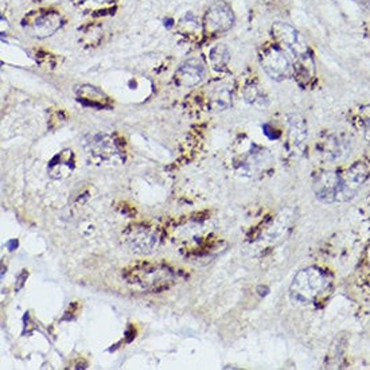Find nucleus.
<instances>
[{
    "label": "nucleus",
    "instance_id": "f257e3e1",
    "mask_svg": "<svg viewBox=\"0 0 370 370\" xmlns=\"http://www.w3.org/2000/svg\"><path fill=\"white\" fill-rule=\"evenodd\" d=\"M271 31L283 50L292 55L294 76L298 84L303 88L310 85L315 77V64L306 39L298 30L283 22L275 23Z\"/></svg>",
    "mask_w": 370,
    "mask_h": 370
},
{
    "label": "nucleus",
    "instance_id": "f03ea898",
    "mask_svg": "<svg viewBox=\"0 0 370 370\" xmlns=\"http://www.w3.org/2000/svg\"><path fill=\"white\" fill-rule=\"evenodd\" d=\"M330 280L327 275L315 266L304 268L299 271L290 287V295L299 303H313L329 288Z\"/></svg>",
    "mask_w": 370,
    "mask_h": 370
},
{
    "label": "nucleus",
    "instance_id": "7ed1b4c3",
    "mask_svg": "<svg viewBox=\"0 0 370 370\" xmlns=\"http://www.w3.org/2000/svg\"><path fill=\"white\" fill-rule=\"evenodd\" d=\"M259 59L265 73L275 81H284L294 76V64L278 43L263 46Z\"/></svg>",
    "mask_w": 370,
    "mask_h": 370
},
{
    "label": "nucleus",
    "instance_id": "20e7f679",
    "mask_svg": "<svg viewBox=\"0 0 370 370\" xmlns=\"http://www.w3.org/2000/svg\"><path fill=\"white\" fill-rule=\"evenodd\" d=\"M64 24L61 15L52 10H38L27 14L22 20V27L33 38L43 39L53 36Z\"/></svg>",
    "mask_w": 370,
    "mask_h": 370
},
{
    "label": "nucleus",
    "instance_id": "39448f33",
    "mask_svg": "<svg viewBox=\"0 0 370 370\" xmlns=\"http://www.w3.org/2000/svg\"><path fill=\"white\" fill-rule=\"evenodd\" d=\"M234 24L233 10L227 1H215L212 4L205 17H204V31L209 36H220L227 31Z\"/></svg>",
    "mask_w": 370,
    "mask_h": 370
},
{
    "label": "nucleus",
    "instance_id": "423d86ee",
    "mask_svg": "<svg viewBox=\"0 0 370 370\" xmlns=\"http://www.w3.org/2000/svg\"><path fill=\"white\" fill-rule=\"evenodd\" d=\"M370 176V166L364 160H357L352 166L341 174V197L339 201H349L353 198L357 190L368 180Z\"/></svg>",
    "mask_w": 370,
    "mask_h": 370
},
{
    "label": "nucleus",
    "instance_id": "0eeeda50",
    "mask_svg": "<svg viewBox=\"0 0 370 370\" xmlns=\"http://www.w3.org/2000/svg\"><path fill=\"white\" fill-rule=\"evenodd\" d=\"M125 244L138 255H148L158 247L159 237L157 232L150 227L132 225L125 232Z\"/></svg>",
    "mask_w": 370,
    "mask_h": 370
},
{
    "label": "nucleus",
    "instance_id": "6e6552de",
    "mask_svg": "<svg viewBox=\"0 0 370 370\" xmlns=\"http://www.w3.org/2000/svg\"><path fill=\"white\" fill-rule=\"evenodd\" d=\"M314 193L320 202L333 204L341 197V174L334 171H323L314 180Z\"/></svg>",
    "mask_w": 370,
    "mask_h": 370
},
{
    "label": "nucleus",
    "instance_id": "1a4fd4ad",
    "mask_svg": "<svg viewBox=\"0 0 370 370\" xmlns=\"http://www.w3.org/2000/svg\"><path fill=\"white\" fill-rule=\"evenodd\" d=\"M205 64L201 58H189L176 69L174 80L176 85L190 88L202 83V80L205 78Z\"/></svg>",
    "mask_w": 370,
    "mask_h": 370
},
{
    "label": "nucleus",
    "instance_id": "9d476101",
    "mask_svg": "<svg viewBox=\"0 0 370 370\" xmlns=\"http://www.w3.org/2000/svg\"><path fill=\"white\" fill-rule=\"evenodd\" d=\"M307 141V124L299 115H292L288 120L287 150L292 157H300Z\"/></svg>",
    "mask_w": 370,
    "mask_h": 370
},
{
    "label": "nucleus",
    "instance_id": "9b49d317",
    "mask_svg": "<svg viewBox=\"0 0 370 370\" xmlns=\"http://www.w3.org/2000/svg\"><path fill=\"white\" fill-rule=\"evenodd\" d=\"M85 150L92 158L99 160H109L119 154L116 143L106 134L88 135L85 139Z\"/></svg>",
    "mask_w": 370,
    "mask_h": 370
},
{
    "label": "nucleus",
    "instance_id": "f8f14e48",
    "mask_svg": "<svg viewBox=\"0 0 370 370\" xmlns=\"http://www.w3.org/2000/svg\"><path fill=\"white\" fill-rule=\"evenodd\" d=\"M349 150L350 145L348 139L336 134H326L318 143V152L329 162L342 158Z\"/></svg>",
    "mask_w": 370,
    "mask_h": 370
},
{
    "label": "nucleus",
    "instance_id": "ddd939ff",
    "mask_svg": "<svg viewBox=\"0 0 370 370\" xmlns=\"http://www.w3.org/2000/svg\"><path fill=\"white\" fill-rule=\"evenodd\" d=\"M272 157L271 154L262 147L255 145L244 158L240 162L241 171L249 176L262 174L271 166Z\"/></svg>",
    "mask_w": 370,
    "mask_h": 370
},
{
    "label": "nucleus",
    "instance_id": "4468645a",
    "mask_svg": "<svg viewBox=\"0 0 370 370\" xmlns=\"http://www.w3.org/2000/svg\"><path fill=\"white\" fill-rule=\"evenodd\" d=\"M132 279L135 282L141 283L143 287H152L157 288L158 284H162L164 280H170V272L164 268L157 266H143L134 271Z\"/></svg>",
    "mask_w": 370,
    "mask_h": 370
},
{
    "label": "nucleus",
    "instance_id": "2eb2a0df",
    "mask_svg": "<svg viewBox=\"0 0 370 370\" xmlns=\"http://www.w3.org/2000/svg\"><path fill=\"white\" fill-rule=\"evenodd\" d=\"M77 97L84 106H94V108H104L109 106V99L106 94L92 85H83L77 88Z\"/></svg>",
    "mask_w": 370,
    "mask_h": 370
},
{
    "label": "nucleus",
    "instance_id": "dca6fc26",
    "mask_svg": "<svg viewBox=\"0 0 370 370\" xmlns=\"http://www.w3.org/2000/svg\"><path fill=\"white\" fill-rule=\"evenodd\" d=\"M350 123L361 131L364 139L370 143V106H362L355 108L349 116Z\"/></svg>",
    "mask_w": 370,
    "mask_h": 370
},
{
    "label": "nucleus",
    "instance_id": "f3484780",
    "mask_svg": "<svg viewBox=\"0 0 370 370\" xmlns=\"http://www.w3.org/2000/svg\"><path fill=\"white\" fill-rule=\"evenodd\" d=\"M243 93H244V99L250 106H256L259 109H265V106H268L266 96L263 93V90L259 88L256 83L247 84Z\"/></svg>",
    "mask_w": 370,
    "mask_h": 370
},
{
    "label": "nucleus",
    "instance_id": "a211bd4d",
    "mask_svg": "<svg viewBox=\"0 0 370 370\" xmlns=\"http://www.w3.org/2000/svg\"><path fill=\"white\" fill-rule=\"evenodd\" d=\"M232 101H233V93H232V89L228 88V85L217 87L213 90L211 104L214 109L222 111V109L230 108Z\"/></svg>",
    "mask_w": 370,
    "mask_h": 370
},
{
    "label": "nucleus",
    "instance_id": "6ab92c4d",
    "mask_svg": "<svg viewBox=\"0 0 370 370\" xmlns=\"http://www.w3.org/2000/svg\"><path fill=\"white\" fill-rule=\"evenodd\" d=\"M230 61V53L225 45H217L211 50V62L215 71H224Z\"/></svg>",
    "mask_w": 370,
    "mask_h": 370
},
{
    "label": "nucleus",
    "instance_id": "aec40b11",
    "mask_svg": "<svg viewBox=\"0 0 370 370\" xmlns=\"http://www.w3.org/2000/svg\"><path fill=\"white\" fill-rule=\"evenodd\" d=\"M291 229V218L288 215H280L275 224L269 228L268 236L271 240H283Z\"/></svg>",
    "mask_w": 370,
    "mask_h": 370
}]
</instances>
